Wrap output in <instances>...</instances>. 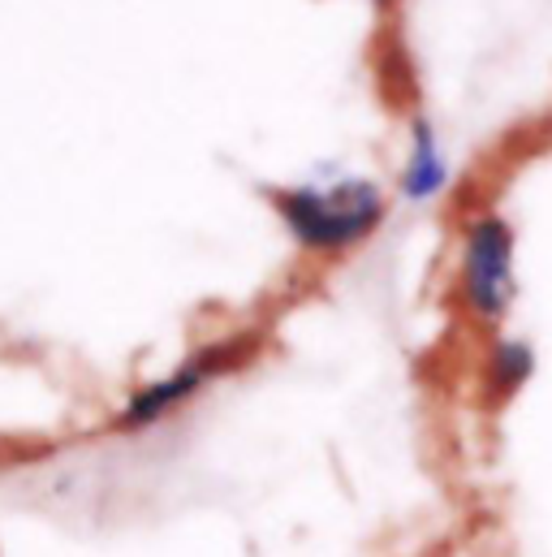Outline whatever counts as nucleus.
<instances>
[{
    "mask_svg": "<svg viewBox=\"0 0 552 557\" xmlns=\"http://www.w3.org/2000/svg\"><path fill=\"white\" fill-rule=\"evenodd\" d=\"M531 368H536L531 346H523V342H497L492 346V359H488V381H492V389L510 394V389H518L531 376Z\"/></svg>",
    "mask_w": 552,
    "mask_h": 557,
    "instance_id": "nucleus-5",
    "label": "nucleus"
},
{
    "mask_svg": "<svg viewBox=\"0 0 552 557\" xmlns=\"http://www.w3.org/2000/svg\"><path fill=\"white\" fill-rule=\"evenodd\" d=\"M280 216L293 230V238L311 251H346L359 238H367L380 216H385V199L372 182H337L328 190L319 186H302L280 195Z\"/></svg>",
    "mask_w": 552,
    "mask_h": 557,
    "instance_id": "nucleus-1",
    "label": "nucleus"
},
{
    "mask_svg": "<svg viewBox=\"0 0 552 557\" xmlns=\"http://www.w3.org/2000/svg\"><path fill=\"white\" fill-rule=\"evenodd\" d=\"M406 195L411 199H427V195H436L440 186H444V160H440V151H436V135H431V126L427 122H418L414 126V156H411V169H406Z\"/></svg>",
    "mask_w": 552,
    "mask_h": 557,
    "instance_id": "nucleus-4",
    "label": "nucleus"
},
{
    "mask_svg": "<svg viewBox=\"0 0 552 557\" xmlns=\"http://www.w3.org/2000/svg\"><path fill=\"white\" fill-rule=\"evenodd\" d=\"M462 289L479 320H501L514 302V234L501 216H479L462 247Z\"/></svg>",
    "mask_w": 552,
    "mask_h": 557,
    "instance_id": "nucleus-2",
    "label": "nucleus"
},
{
    "mask_svg": "<svg viewBox=\"0 0 552 557\" xmlns=\"http://www.w3.org/2000/svg\"><path fill=\"white\" fill-rule=\"evenodd\" d=\"M229 368V346L225 350H203V355H195L190 363H181L173 376H164V381H155V385H147V389H138L135 398H130V407L122 411V428H147V423H160L164 416H173L181 403H190L216 372H225Z\"/></svg>",
    "mask_w": 552,
    "mask_h": 557,
    "instance_id": "nucleus-3",
    "label": "nucleus"
}]
</instances>
